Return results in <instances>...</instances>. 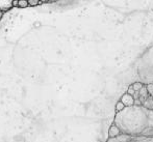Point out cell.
Returning <instances> with one entry per match:
<instances>
[{
  "mask_svg": "<svg viewBox=\"0 0 153 142\" xmlns=\"http://www.w3.org/2000/svg\"><path fill=\"white\" fill-rule=\"evenodd\" d=\"M121 102L123 103V104L125 105V107H132L134 106V98H133L132 96H130V94H128L126 92V93H124L122 96L121 98Z\"/></svg>",
  "mask_w": 153,
  "mask_h": 142,
  "instance_id": "6da1fadb",
  "label": "cell"
},
{
  "mask_svg": "<svg viewBox=\"0 0 153 142\" xmlns=\"http://www.w3.org/2000/svg\"><path fill=\"white\" fill-rule=\"evenodd\" d=\"M121 134H122V131L119 129V127H117L115 124H111V128H109V130H108L109 138H116V137L120 136Z\"/></svg>",
  "mask_w": 153,
  "mask_h": 142,
  "instance_id": "7a4b0ae2",
  "label": "cell"
},
{
  "mask_svg": "<svg viewBox=\"0 0 153 142\" xmlns=\"http://www.w3.org/2000/svg\"><path fill=\"white\" fill-rule=\"evenodd\" d=\"M13 7V0H0V10L5 12Z\"/></svg>",
  "mask_w": 153,
  "mask_h": 142,
  "instance_id": "3957f363",
  "label": "cell"
},
{
  "mask_svg": "<svg viewBox=\"0 0 153 142\" xmlns=\"http://www.w3.org/2000/svg\"><path fill=\"white\" fill-rule=\"evenodd\" d=\"M149 98V94H148V91H147V88H146V85H144L142 87V89L139 91V100L142 102V104L144 103V101L147 100Z\"/></svg>",
  "mask_w": 153,
  "mask_h": 142,
  "instance_id": "277c9868",
  "label": "cell"
},
{
  "mask_svg": "<svg viewBox=\"0 0 153 142\" xmlns=\"http://www.w3.org/2000/svg\"><path fill=\"white\" fill-rule=\"evenodd\" d=\"M142 107H144V109H146V110L153 111V98L149 96L147 100L144 101V103L142 104Z\"/></svg>",
  "mask_w": 153,
  "mask_h": 142,
  "instance_id": "5b68a950",
  "label": "cell"
},
{
  "mask_svg": "<svg viewBox=\"0 0 153 142\" xmlns=\"http://www.w3.org/2000/svg\"><path fill=\"white\" fill-rule=\"evenodd\" d=\"M140 135L143 137H150V136H153V127H147L145 130H143Z\"/></svg>",
  "mask_w": 153,
  "mask_h": 142,
  "instance_id": "8992f818",
  "label": "cell"
},
{
  "mask_svg": "<svg viewBox=\"0 0 153 142\" xmlns=\"http://www.w3.org/2000/svg\"><path fill=\"white\" fill-rule=\"evenodd\" d=\"M131 85H132L133 89H134L137 92H139L140 90L142 89V87H143V86H144V84H143V83H142V82H134V83H133V84H131Z\"/></svg>",
  "mask_w": 153,
  "mask_h": 142,
  "instance_id": "52a82bcc",
  "label": "cell"
},
{
  "mask_svg": "<svg viewBox=\"0 0 153 142\" xmlns=\"http://www.w3.org/2000/svg\"><path fill=\"white\" fill-rule=\"evenodd\" d=\"M124 108H125V105L123 104L121 101L117 102V104H116V111H117V112H121V111L124 110Z\"/></svg>",
  "mask_w": 153,
  "mask_h": 142,
  "instance_id": "ba28073f",
  "label": "cell"
},
{
  "mask_svg": "<svg viewBox=\"0 0 153 142\" xmlns=\"http://www.w3.org/2000/svg\"><path fill=\"white\" fill-rule=\"evenodd\" d=\"M146 88H147V91L149 96L153 98V83H149V84L146 85Z\"/></svg>",
  "mask_w": 153,
  "mask_h": 142,
  "instance_id": "9c48e42d",
  "label": "cell"
},
{
  "mask_svg": "<svg viewBox=\"0 0 153 142\" xmlns=\"http://www.w3.org/2000/svg\"><path fill=\"white\" fill-rule=\"evenodd\" d=\"M18 6H19V7H21V8H25V7H27V6H29L28 1H27V0H19V4H18Z\"/></svg>",
  "mask_w": 153,
  "mask_h": 142,
  "instance_id": "30bf717a",
  "label": "cell"
},
{
  "mask_svg": "<svg viewBox=\"0 0 153 142\" xmlns=\"http://www.w3.org/2000/svg\"><path fill=\"white\" fill-rule=\"evenodd\" d=\"M28 1V4L30 6H36V5H38L39 3L41 2V0H27Z\"/></svg>",
  "mask_w": 153,
  "mask_h": 142,
  "instance_id": "8fae6325",
  "label": "cell"
},
{
  "mask_svg": "<svg viewBox=\"0 0 153 142\" xmlns=\"http://www.w3.org/2000/svg\"><path fill=\"white\" fill-rule=\"evenodd\" d=\"M19 0H13V6H18Z\"/></svg>",
  "mask_w": 153,
  "mask_h": 142,
  "instance_id": "7c38bea8",
  "label": "cell"
},
{
  "mask_svg": "<svg viewBox=\"0 0 153 142\" xmlns=\"http://www.w3.org/2000/svg\"><path fill=\"white\" fill-rule=\"evenodd\" d=\"M2 16H3V12H1V10H0V20H1Z\"/></svg>",
  "mask_w": 153,
  "mask_h": 142,
  "instance_id": "4fadbf2b",
  "label": "cell"
}]
</instances>
